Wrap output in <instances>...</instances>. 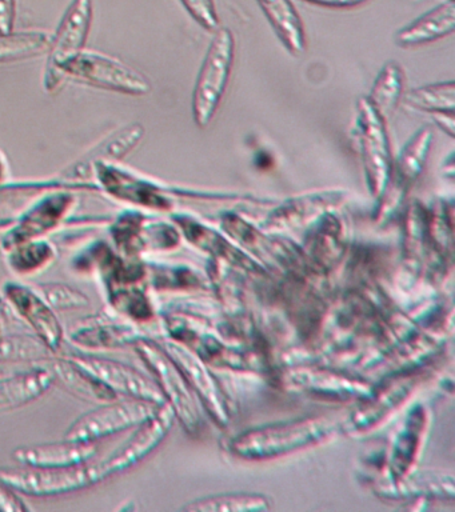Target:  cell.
<instances>
[{"instance_id": "cell-10", "label": "cell", "mask_w": 455, "mask_h": 512, "mask_svg": "<svg viewBox=\"0 0 455 512\" xmlns=\"http://www.w3.org/2000/svg\"><path fill=\"white\" fill-rule=\"evenodd\" d=\"M163 326L171 340L189 348L207 364L235 370H253L251 363L258 364L255 356L222 343L218 336L189 316L166 315Z\"/></svg>"}, {"instance_id": "cell-21", "label": "cell", "mask_w": 455, "mask_h": 512, "mask_svg": "<svg viewBox=\"0 0 455 512\" xmlns=\"http://www.w3.org/2000/svg\"><path fill=\"white\" fill-rule=\"evenodd\" d=\"M345 195L337 191L318 192L287 200L271 212L266 228L271 231H289L317 222L321 216L337 210Z\"/></svg>"}, {"instance_id": "cell-27", "label": "cell", "mask_w": 455, "mask_h": 512, "mask_svg": "<svg viewBox=\"0 0 455 512\" xmlns=\"http://www.w3.org/2000/svg\"><path fill=\"white\" fill-rule=\"evenodd\" d=\"M54 384V376L47 367H34L0 378V410L26 406L41 398Z\"/></svg>"}, {"instance_id": "cell-18", "label": "cell", "mask_w": 455, "mask_h": 512, "mask_svg": "<svg viewBox=\"0 0 455 512\" xmlns=\"http://www.w3.org/2000/svg\"><path fill=\"white\" fill-rule=\"evenodd\" d=\"M283 386L318 398L363 399L371 390L365 380L319 367H293L282 375Z\"/></svg>"}, {"instance_id": "cell-9", "label": "cell", "mask_w": 455, "mask_h": 512, "mask_svg": "<svg viewBox=\"0 0 455 512\" xmlns=\"http://www.w3.org/2000/svg\"><path fill=\"white\" fill-rule=\"evenodd\" d=\"M0 482L30 496H59L98 484L93 459L77 466L62 468H3Z\"/></svg>"}, {"instance_id": "cell-47", "label": "cell", "mask_w": 455, "mask_h": 512, "mask_svg": "<svg viewBox=\"0 0 455 512\" xmlns=\"http://www.w3.org/2000/svg\"><path fill=\"white\" fill-rule=\"evenodd\" d=\"M447 2H454V0H447Z\"/></svg>"}, {"instance_id": "cell-26", "label": "cell", "mask_w": 455, "mask_h": 512, "mask_svg": "<svg viewBox=\"0 0 455 512\" xmlns=\"http://www.w3.org/2000/svg\"><path fill=\"white\" fill-rule=\"evenodd\" d=\"M141 328L126 320L98 318L94 322L83 324L71 334V340L86 350H109L137 344L146 339Z\"/></svg>"}, {"instance_id": "cell-24", "label": "cell", "mask_w": 455, "mask_h": 512, "mask_svg": "<svg viewBox=\"0 0 455 512\" xmlns=\"http://www.w3.org/2000/svg\"><path fill=\"white\" fill-rule=\"evenodd\" d=\"M222 226L239 246L265 260V262L291 267L295 264L299 266L302 260L306 259V255L298 248H291L290 244L279 242V240L261 234L257 228L243 222L237 215L223 216Z\"/></svg>"}, {"instance_id": "cell-12", "label": "cell", "mask_w": 455, "mask_h": 512, "mask_svg": "<svg viewBox=\"0 0 455 512\" xmlns=\"http://www.w3.org/2000/svg\"><path fill=\"white\" fill-rule=\"evenodd\" d=\"M158 407L135 399L121 402H115L114 399L99 403L98 407L86 412L71 424L65 438L97 442L107 436L137 427L143 420L153 415Z\"/></svg>"}, {"instance_id": "cell-38", "label": "cell", "mask_w": 455, "mask_h": 512, "mask_svg": "<svg viewBox=\"0 0 455 512\" xmlns=\"http://www.w3.org/2000/svg\"><path fill=\"white\" fill-rule=\"evenodd\" d=\"M7 252V263L19 275H30L43 270L55 259L50 243L37 239L18 244Z\"/></svg>"}, {"instance_id": "cell-19", "label": "cell", "mask_w": 455, "mask_h": 512, "mask_svg": "<svg viewBox=\"0 0 455 512\" xmlns=\"http://www.w3.org/2000/svg\"><path fill=\"white\" fill-rule=\"evenodd\" d=\"M429 426V411L423 404L411 408L391 439L385 462L386 483L399 482L413 474Z\"/></svg>"}, {"instance_id": "cell-11", "label": "cell", "mask_w": 455, "mask_h": 512, "mask_svg": "<svg viewBox=\"0 0 455 512\" xmlns=\"http://www.w3.org/2000/svg\"><path fill=\"white\" fill-rule=\"evenodd\" d=\"M431 144H433V130L430 127H422L402 148L397 162L393 163L390 182L378 199L379 204L375 211V220L378 223L389 220L405 202L411 187L425 170Z\"/></svg>"}, {"instance_id": "cell-14", "label": "cell", "mask_w": 455, "mask_h": 512, "mask_svg": "<svg viewBox=\"0 0 455 512\" xmlns=\"http://www.w3.org/2000/svg\"><path fill=\"white\" fill-rule=\"evenodd\" d=\"M145 135V128L141 123L129 124L121 130L103 139L97 146L86 152L78 162L67 167L61 175L55 179L61 188H95L94 170L101 163H117L118 160L130 154Z\"/></svg>"}, {"instance_id": "cell-29", "label": "cell", "mask_w": 455, "mask_h": 512, "mask_svg": "<svg viewBox=\"0 0 455 512\" xmlns=\"http://www.w3.org/2000/svg\"><path fill=\"white\" fill-rule=\"evenodd\" d=\"M375 491L383 498H439L453 500L455 486L453 476L427 472L423 475H407L395 483L379 484Z\"/></svg>"}, {"instance_id": "cell-30", "label": "cell", "mask_w": 455, "mask_h": 512, "mask_svg": "<svg viewBox=\"0 0 455 512\" xmlns=\"http://www.w3.org/2000/svg\"><path fill=\"white\" fill-rule=\"evenodd\" d=\"M49 370L54 376V383L59 382L71 394L83 400L94 403H105L117 399V395L110 391L105 384L99 382L95 376L85 368L78 366L70 358L49 359Z\"/></svg>"}, {"instance_id": "cell-40", "label": "cell", "mask_w": 455, "mask_h": 512, "mask_svg": "<svg viewBox=\"0 0 455 512\" xmlns=\"http://www.w3.org/2000/svg\"><path fill=\"white\" fill-rule=\"evenodd\" d=\"M39 287H41L42 298L54 310H77L90 304V298L85 292L69 284L46 283Z\"/></svg>"}, {"instance_id": "cell-4", "label": "cell", "mask_w": 455, "mask_h": 512, "mask_svg": "<svg viewBox=\"0 0 455 512\" xmlns=\"http://www.w3.org/2000/svg\"><path fill=\"white\" fill-rule=\"evenodd\" d=\"M63 76L123 95L142 96L151 91L150 80L142 72L101 52L82 51L63 67Z\"/></svg>"}, {"instance_id": "cell-25", "label": "cell", "mask_w": 455, "mask_h": 512, "mask_svg": "<svg viewBox=\"0 0 455 512\" xmlns=\"http://www.w3.org/2000/svg\"><path fill=\"white\" fill-rule=\"evenodd\" d=\"M303 254L323 271L331 270L339 263L346 250V234L337 212L321 216L305 239Z\"/></svg>"}, {"instance_id": "cell-28", "label": "cell", "mask_w": 455, "mask_h": 512, "mask_svg": "<svg viewBox=\"0 0 455 512\" xmlns=\"http://www.w3.org/2000/svg\"><path fill=\"white\" fill-rule=\"evenodd\" d=\"M454 28L455 4L446 2L399 30L395 43L401 47L422 46L453 34Z\"/></svg>"}, {"instance_id": "cell-37", "label": "cell", "mask_w": 455, "mask_h": 512, "mask_svg": "<svg viewBox=\"0 0 455 512\" xmlns=\"http://www.w3.org/2000/svg\"><path fill=\"white\" fill-rule=\"evenodd\" d=\"M145 224V216L137 211L122 212L111 224V238L123 256L137 258L142 251H145V246H143Z\"/></svg>"}, {"instance_id": "cell-46", "label": "cell", "mask_w": 455, "mask_h": 512, "mask_svg": "<svg viewBox=\"0 0 455 512\" xmlns=\"http://www.w3.org/2000/svg\"><path fill=\"white\" fill-rule=\"evenodd\" d=\"M6 172H7V168H6L5 160H3L2 155H0V183H2L3 180H5Z\"/></svg>"}, {"instance_id": "cell-16", "label": "cell", "mask_w": 455, "mask_h": 512, "mask_svg": "<svg viewBox=\"0 0 455 512\" xmlns=\"http://www.w3.org/2000/svg\"><path fill=\"white\" fill-rule=\"evenodd\" d=\"M70 359L78 366L85 368L117 396L123 395L129 399L142 400L154 406H162L166 403L154 379L147 378L137 368L94 355H73Z\"/></svg>"}, {"instance_id": "cell-41", "label": "cell", "mask_w": 455, "mask_h": 512, "mask_svg": "<svg viewBox=\"0 0 455 512\" xmlns=\"http://www.w3.org/2000/svg\"><path fill=\"white\" fill-rule=\"evenodd\" d=\"M181 2L195 22L201 24L205 30H218L219 16L214 0H181Z\"/></svg>"}, {"instance_id": "cell-48", "label": "cell", "mask_w": 455, "mask_h": 512, "mask_svg": "<svg viewBox=\"0 0 455 512\" xmlns=\"http://www.w3.org/2000/svg\"><path fill=\"white\" fill-rule=\"evenodd\" d=\"M0 327H2V323H0Z\"/></svg>"}, {"instance_id": "cell-42", "label": "cell", "mask_w": 455, "mask_h": 512, "mask_svg": "<svg viewBox=\"0 0 455 512\" xmlns=\"http://www.w3.org/2000/svg\"><path fill=\"white\" fill-rule=\"evenodd\" d=\"M30 508L26 506L22 498H19L17 491L0 482V512H25Z\"/></svg>"}, {"instance_id": "cell-44", "label": "cell", "mask_w": 455, "mask_h": 512, "mask_svg": "<svg viewBox=\"0 0 455 512\" xmlns=\"http://www.w3.org/2000/svg\"><path fill=\"white\" fill-rule=\"evenodd\" d=\"M305 2L318 4V6L331 8H351L366 3L367 0H305Z\"/></svg>"}, {"instance_id": "cell-1", "label": "cell", "mask_w": 455, "mask_h": 512, "mask_svg": "<svg viewBox=\"0 0 455 512\" xmlns=\"http://www.w3.org/2000/svg\"><path fill=\"white\" fill-rule=\"evenodd\" d=\"M337 420L329 416H310L253 428L235 436L231 454L243 460H267L294 454L326 442L337 431Z\"/></svg>"}, {"instance_id": "cell-6", "label": "cell", "mask_w": 455, "mask_h": 512, "mask_svg": "<svg viewBox=\"0 0 455 512\" xmlns=\"http://www.w3.org/2000/svg\"><path fill=\"white\" fill-rule=\"evenodd\" d=\"M423 379L425 372L418 368L387 376L377 388L371 387L369 394L351 412L343 428L350 435H362L373 430L409 400Z\"/></svg>"}, {"instance_id": "cell-43", "label": "cell", "mask_w": 455, "mask_h": 512, "mask_svg": "<svg viewBox=\"0 0 455 512\" xmlns=\"http://www.w3.org/2000/svg\"><path fill=\"white\" fill-rule=\"evenodd\" d=\"M17 0H0V34L14 31Z\"/></svg>"}, {"instance_id": "cell-35", "label": "cell", "mask_w": 455, "mask_h": 512, "mask_svg": "<svg viewBox=\"0 0 455 512\" xmlns=\"http://www.w3.org/2000/svg\"><path fill=\"white\" fill-rule=\"evenodd\" d=\"M270 500L261 494H223L207 496L187 504L183 510L190 512H257L267 511Z\"/></svg>"}, {"instance_id": "cell-31", "label": "cell", "mask_w": 455, "mask_h": 512, "mask_svg": "<svg viewBox=\"0 0 455 512\" xmlns=\"http://www.w3.org/2000/svg\"><path fill=\"white\" fill-rule=\"evenodd\" d=\"M275 34L290 54L302 55L306 48L305 28L291 0H257Z\"/></svg>"}, {"instance_id": "cell-7", "label": "cell", "mask_w": 455, "mask_h": 512, "mask_svg": "<svg viewBox=\"0 0 455 512\" xmlns=\"http://www.w3.org/2000/svg\"><path fill=\"white\" fill-rule=\"evenodd\" d=\"M93 23V0H73L67 8L57 32L51 38L43 86L50 94H57L66 82L63 67L85 51Z\"/></svg>"}, {"instance_id": "cell-39", "label": "cell", "mask_w": 455, "mask_h": 512, "mask_svg": "<svg viewBox=\"0 0 455 512\" xmlns=\"http://www.w3.org/2000/svg\"><path fill=\"white\" fill-rule=\"evenodd\" d=\"M51 352L37 335H0V362H41Z\"/></svg>"}, {"instance_id": "cell-2", "label": "cell", "mask_w": 455, "mask_h": 512, "mask_svg": "<svg viewBox=\"0 0 455 512\" xmlns=\"http://www.w3.org/2000/svg\"><path fill=\"white\" fill-rule=\"evenodd\" d=\"M135 351L149 368L165 402L173 408L175 419L190 434H198L202 427L199 400L177 364L166 354L161 344L147 338L135 344Z\"/></svg>"}, {"instance_id": "cell-20", "label": "cell", "mask_w": 455, "mask_h": 512, "mask_svg": "<svg viewBox=\"0 0 455 512\" xmlns=\"http://www.w3.org/2000/svg\"><path fill=\"white\" fill-rule=\"evenodd\" d=\"M3 291L15 311L33 328L35 335L51 351L57 352L65 339V332L54 308H51L41 294L25 284L7 282Z\"/></svg>"}, {"instance_id": "cell-8", "label": "cell", "mask_w": 455, "mask_h": 512, "mask_svg": "<svg viewBox=\"0 0 455 512\" xmlns=\"http://www.w3.org/2000/svg\"><path fill=\"white\" fill-rule=\"evenodd\" d=\"M174 422L173 408L167 403L159 406L153 415L135 427L133 435L122 446L102 460H93L98 483L122 474L146 459L166 439Z\"/></svg>"}, {"instance_id": "cell-23", "label": "cell", "mask_w": 455, "mask_h": 512, "mask_svg": "<svg viewBox=\"0 0 455 512\" xmlns=\"http://www.w3.org/2000/svg\"><path fill=\"white\" fill-rule=\"evenodd\" d=\"M97 452V442L65 438L62 442L18 447L14 458L25 467L62 468L89 462Z\"/></svg>"}, {"instance_id": "cell-17", "label": "cell", "mask_w": 455, "mask_h": 512, "mask_svg": "<svg viewBox=\"0 0 455 512\" xmlns=\"http://www.w3.org/2000/svg\"><path fill=\"white\" fill-rule=\"evenodd\" d=\"M75 204V195L66 188H57L49 192L26 212H23L13 226L6 232L0 244L5 251L18 246V244L41 239L61 224Z\"/></svg>"}, {"instance_id": "cell-45", "label": "cell", "mask_w": 455, "mask_h": 512, "mask_svg": "<svg viewBox=\"0 0 455 512\" xmlns=\"http://www.w3.org/2000/svg\"><path fill=\"white\" fill-rule=\"evenodd\" d=\"M435 123L443 131L447 132L453 138L455 135V120L454 114H433Z\"/></svg>"}, {"instance_id": "cell-22", "label": "cell", "mask_w": 455, "mask_h": 512, "mask_svg": "<svg viewBox=\"0 0 455 512\" xmlns=\"http://www.w3.org/2000/svg\"><path fill=\"white\" fill-rule=\"evenodd\" d=\"M173 220L177 223L182 234L186 236V239L193 243L195 247L201 248L202 251H206L207 254L214 256V258L233 264L234 267L241 268L243 271L265 274L262 264L250 258L249 254H246L241 248L223 238L218 232L198 222L193 216L185 214L173 215Z\"/></svg>"}, {"instance_id": "cell-3", "label": "cell", "mask_w": 455, "mask_h": 512, "mask_svg": "<svg viewBox=\"0 0 455 512\" xmlns=\"http://www.w3.org/2000/svg\"><path fill=\"white\" fill-rule=\"evenodd\" d=\"M235 39L229 28L215 30L199 71L193 94V116L199 128H206L217 114L233 72Z\"/></svg>"}, {"instance_id": "cell-34", "label": "cell", "mask_w": 455, "mask_h": 512, "mask_svg": "<svg viewBox=\"0 0 455 512\" xmlns=\"http://www.w3.org/2000/svg\"><path fill=\"white\" fill-rule=\"evenodd\" d=\"M110 306L134 323H146L154 319L153 303L139 284L107 288Z\"/></svg>"}, {"instance_id": "cell-36", "label": "cell", "mask_w": 455, "mask_h": 512, "mask_svg": "<svg viewBox=\"0 0 455 512\" xmlns=\"http://www.w3.org/2000/svg\"><path fill=\"white\" fill-rule=\"evenodd\" d=\"M403 100L415 110L430 112V114H454L455 83L450 80V82L426 84L407 92Z\"/></svg>"}, {"instance_id": "cell-5", "label": "cell", "mask_w": 455, "mask_h": 512, "mask_svg": "<svg viewBox=\"0 0 455 512\" xmlns=\"http://www.w3.org/2000/svg\"><path fill=\"white\" fill-rule=\"evenodd\" d=\"M355 130L367 188L374 198L379 199L390 182L393 158L386 120L374 110L367 96L358 100Z\"/></svg>"}, {"instance_id": "cell-32", "label": "cell", "mask_w": 455, "mask_h": 512, "mask_svg": "<svg viewBox=\"0 0 455 512\" xmlns=\"http://www.w3.org/2000/svg\"><path fill=\"white\" fill-rule=\"evenodd\" d=\"M403 84H405V76L397 62H387L379 71L367 99L383 119H389L401 102Z\"/></svg>"}, {"instance_id": "cell-13", "label": "cell", "mask_w": 455, "mask_h": 512, "mask_svg": "<svg viewBox=\"0 0 455 512\" xmlns=\"http://www.w3.org/2000/svg\"><path fill=\"white\" fill-rule=\"evenodd\" d=\"M161 346L182 371L199 403L206 408L214 422L218 426L226 427L231 419L229 399L219 380L207 368V363L174 340L170 339Z\"/></svg>"}, {"instance_id": "cell-33", "label": "cell", "mask_w": 455, "mask_h": 512, "mask_svg": "<svg viewBox=\"0 0 455 512\" xmlns=\"http://www.w3.org/2000/svg\"><path fill=\"white\" fill-rule=\"evenodd\" d=\"M51 36L45 31H19L0 34V63L21 62L47 54Z\"/></svg>"}, {"instance_id": "cell-15", "label": "cell", "mask_w": 455, "mask_h": 512, "mask_svg": "<svg viewBox=\"0 0 455 512\" xmlns=\"http://www.w3.org/2000/svg\"><path fill=\"white\" fill-rule=\"evenodd\" d=\"M95 187L121 202L153 211H169L173 203L166 188L126 170L117 163H101L94 170Z\"/></svg>"}]
</instances>
